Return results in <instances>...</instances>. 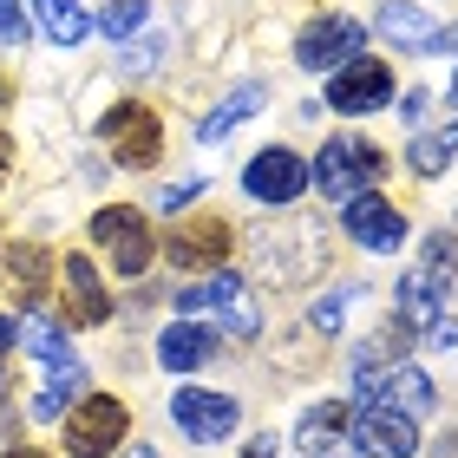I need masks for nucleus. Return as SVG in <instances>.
I'll return each instance as SVG.
<instances>
[{
  "label": "nucleus",
  "instance_id": "18",
  "mask_svg": "<svg viewBox=\"0 0 458 458\" xmlns=\"http://www.w3.org/2000/svg\"><path fill=\"white\" fill-rule=\"evenodd\" d=\"M236 295H242V282L229 276V268H210L203 282H183V288H177V315L191 321V315H203V308H229Z\"/></svg>",
  "mask_w": 458,
  "mask_h": 458
},
{
  "label": "nucleus",
  "instance_id": "11",
  "mask_svg": "<svg viewBox=\"0 0 458 458\" xmlns=\"http://www.w3.org/2000/svg\"><path fill=\"white\" fill-rule=\"evenodd\" d=\"M229 242H236V229H229L223 216H191V223H177L171 236H164V256H171L177 268H223Z\"/></svg>",
  "mask_w": 458,
  "mask_h": 458
},
{
  "label": "nucleus",
  "instance_id": "6",
  "mask_svg": "<svg viewBox=\"0 0 458 458\" xmlns=\"http://www.w3.org/2000/svg\"><path fill=\"white\" fill-rule=\"evenodd\" d=\"M347 439L360 458H420V420H406L393 406H353Z\"/></svg>",
  "mask_w": 458,
  "mask_h": 458
},
{
  "label": "nucleus",
  "instance_id": "3",
  "mask_svg": "<svg viewBox=\"0 0 458 458\" xmlns=\"http://www.w3.org/2000/svg\"><path fill=\"white\" fill-rule=\"evenodd\" d=\"M301 191H308V157H295L288 144H262V151L242 164V197L268 203V210L295 203Z\"/></svg>",
  "mask_w": 458,
  "mask_h": 458
},
{
  "label": "nucleus",
  "instance_id": "2",
  "mask_svg": "<svg viewBox=\"0 0 458 458\" xmlns=\"http://www.w3.org/2000/svg\"><path fill=\"white\" fill-rule=\"evenodd\" d=\"M360 47H367V27H360V20L321 13V20H308V27L295 33V66H301V72H341L347 59H360Z\"/></svg>",
  "mask_w": 458,
  "mask_h": 458
},
{
  "label": "nucleus",
  "instance_id": "24",
  "mask_svg": "<svg viewBox=\"0 0 458 458\" xmlns=\"http://www.w3.org/2000/svg\"><path fill=\"white\" fill-rule=\"evenodd\" d=\"M458 157V124H452V131H432V138H412V171H420V177H439L445 171V164Z\"/></svg>",
  "mask_w": 458,
  "mask_h": 458
},
{
  "label": "nucleus",
  "instance_id": "17",
  "mask_svg": "<svg viewBox=\"0 0 458 458\" xmlns=\"http://www.w3.org/2000/svg\"><path fill=\"white\" fill-rule=\"evenodd\" d=\"M79 393H86V367H79V360H59V367H47V393L33 400V420H66Z\"/></svg>",
  "mask_w": 458,
  "mask_h": 458
},
{
  "label": "nucleus",
  "instance_id": "9",
  "mask_svg": "<svg viewBox=\"0 0 458 458\" xmlns=\"http://www.w3.org/2000/svg\"><path fill=\"white\" fill-rule=\"evenodd\" d=\"M171 420L191 432L197 445H216L229 439V432L242 426V406L229 400V393H203V386H177V400H171Z\"/></svg>",
  "mask_w": 458,
  "mask_h": 458
},
{
  "label": "nucleus",
  "instance_id": "35",
  "mask_svg": "<svg viewBox=\"0 0 458 458\" xmlns=\"http://www.w3.org/2000/svg\"><path fill=\"white\" fill-rule=\"evenodd\" d=\"M7 164H13V144H7V138H0V177H7Z\"/></svg>",
  "mask_w": 458,
  "mask_h": 458
},
{
  "label": "nucleus",
  "instance_id": "20",
  "mask_svg": "<svg viewBox=\"0 0 458 458\" xmlns=\"http://www.w3.org/2000/svg\"><path fill=\"white\" fill-rule=\"evenodd\" d=\"M7 282L20 288V295H47V288H53V256H47V249H33V242H13L7 249Z\"/></svg>",
  "mask_w": 458,
  "mask_h": 458
},
{
  "label": "nucleus",
  "instance_id": "1",
  "mask_svg": "<svg viewBox=\"0 0 458 458\" xmlns=\"http://www.w3.org/2000/svg\"><path fill=\"white\" fill-rule=\"evenodd\" d=\"M380 177H386V157L373 151L367 138H327V144H321V157H315V171H308V183H315L327 203L360 197L367 183H380Z\"/></svg>",
  "mask_w": 458,
  "mask_h": 458
},
{
  "label": "nucleus",
  "instance_id": "12",
  "mask_svg": "<svg viewBox=\"0 0 458 458\" xmlns=\"http://www.w3.org/2000/svg\"><path fill=\"white\" fill-rule=\"evenodd\" d=\"M432 400H439V393H432V380L412 360H393L380 373V393H373V406H393V412H406V420H426Z\"/></svg>",
  "mask_w": 458,
  "mask_h": 458
},
{
  "label": "nucleus",
  "instance_id": "25",
  "mask_svg": "<svg viewBox=\"0 0 458 458\" xmlns=\"http://www.w3.org/2000/svg\"><path fill=\"white\" fill-rule=\"evenodd\" d=\"M144 20H151V0H118V7H112L106 20H98V27H106L112 39H131V33L144 27Z\"/></svg>",
  "mask_w": 458,
  "mask_h": 458
},
{
  "label": "nucleus",
  "instance_id": "34",
  "mask_svg": "<svg viewBox=\"0 0 458 458\" xmlns=\"http://www.w3.org/2000/svg\"><path fill=\"white\" fill-rule=\"evenodd\" d=\"M242 458H276V439H249V445H242Z\"/></svg>",
  "mask_w": 458,
  "mask_h": 458
},
{
  "label": "nucleus",
  "instance_id": "23",
  "mask_svg": "<svg viewBox=\"0 0 458 458\" xmlns=\"http://www.w3.org/2000/svg\"><path fill=\"white\" fill-rule=\"evenodd\" d=\"M20 341H27V353H39L47 367H59V360H79L59 321H27V327H20Z\"/></svg>",
  "mask_w": 458,
  "mask_h": 458
},
{
  "label": "nucleus",
  "instance_id": "36",
  "mask_svg": "<svg viewBox=\"0 0 458 458\" xmlns=\"http://www.w3.org/2000/svg\"><path fill=\"white\" fill-rule=\"evenodd\" d=\"M7 458H47V452H33V445H20V452H7Z\"/></svg>",
  "mask_w": 458,
  "mask_h": 458
},
{
  "label": "nucleus",
  "instance_id": "5",
  "mask_svg": "<svg viewBox=\"0 0 458 458\" xmlns=\"http://www.w3.org/2000/svg\"><path fill=\"white\" fill-rule=\"evenodd\" d=\"M92 242L112 256V268H124V276H144L151 268V223H144L131 203H106V210L92 216Z\"/></svg>",
  "mask_w": 458,
  "mask_h": 458
},
{
  "label": "nucleus",
  "instance_id": "27",
  "mask_svg": "<svg viewBox=\"0 0 458 458\" xmlns=\"http://www.w3.org/2000/svg\"><path fill=\"white\" fill-rule=\"evenodd\" d=\"M0 39H7V47L27 39V13H20V0H0Z\"/></svg>",
  "mask_w": 458,
  "mask_h": 458
},
{
  "label": "nucleus",
  "instance_id": "22",
  "mask_svg": "<svg viewBox=\"0 0 458 458\" xmlns=\"http://www.w3.org/2000/svg\"><path fill=\"white\" fill-rule=\"evenodd\" d=\"M262 106H268V92H262V86H242V92H229L223 106H216L210 118L197 124V138H203V144H216L223 131H236V124H242V118H256Z\"/></svg>",
  "mask_w": 458,
  "mask_h": 458
},
{
  "label": "nucleus",
  "instance_id": "10",
  "mask_svg": "<svg viewBox=\"0 0 458 458\" xmlns=\"http://www.w3.org/2000/svg\"><path fill=\"white\" fill-rule=\"evenodd\" d=\"M341 229H347L360 249H373V256H393V249L406 242V216L393 210L386 197H373V191H360V197L341 203Z\"/></svg>",
  "mask_w": 458,
  "mask_h": 458
},
{
  "label": "nucleus",
  "instance_id": "26",
  "mask_svg": "<svg viewBox=\"0 0 458 458\" xmlns=\"http://www.w3.org/2000/svg\"><path fill=\"white\" fill-rule=\"evenodd\" d=\"M347 301H353V288H327V295L315 301V315H308V321H315L321 335H341V315H347Z\"/></svg>",
  "mask_w": 458,
  "mask_h": 458
},
{
  "label": "nucleus",
  "instance_id": "29",
  "mask_svg": "<svg viewBox=\"0 0 458 458\" xmlns=\"http://www.w3.org/2000/svg\"><path fill=\"white\" fill-rule=\"evenodd\" d=\"M203 197V177H191V183H171V191H164L157 203H164V210H183V203H197Z\"/></svg>",
  "mask_w": 458,
  "mask_h": 458
},
{
  "label": "nucleus",
  "instance_id": "32",
  "mask_svg": "<svg viewBox=\"0 0 458 458\" xmlns=\"http://www.w3.org/2000/svg\"><path fill=\"white\" fill-rule=\"evenodd\" d=\"M426 53H458V27H439V33H432V47Z\"/></svg>",
  "mask_w": 458,
  "mask_h": 458
},
{
  "label": "nucleus",
  "instance_id": "14",
  "mask_svg": "<svg viewBox=\"0 0 458 458\" xmlns=\"http://www.w3.org/2000/svg\"><path fill=\"white\" fill-rule=\"evenodd\" d=\"M393 308H400V327H406V335H426V327L445 315L439 282H432L426 268H406V276H400V288H393Z\"/></svg>",
  "mask_w": 458,
  "mask_h": 458
},
{
  "label": "nucleus",
  "instance_id": "31",
  "mask_svg": "<svg viewBox=\"0 0 458 458\" xmlns=\"http://www.w3.org/2000/svg\"><path fill=\"white\" fill-rule=\"evenodd\" d=\"M426 106H432L426 92H406V98H400V118H406V124H426Z\"/></svg>",
  "mask_w": 458,
  "mask_h": 458
},
{
  "label": "nucleus",
  "instance_id": "4",
  "mask_svg": "<svg viewBox=\"0 0 458 458\" xmlns=\"http://www.w3.org/2000/svg\"><path fill=\"white\" fill-rule=\"evenodd\" d=\"M98 138L112 144L118 164H131V171H151V164L164 157V124L151 106H112L106 118H98Z\"/></svg>",
  "mask_w": 458,
  "mask_h": 458
},
{
  "label": "nucleus",
  "instance_id": "30",
  "mask_svg": "<svg viewBox=\"0 0 458 458\" xmlns=\"http://www.w3.org/2000/svg\"><path fill=\"white\" fill-rule=\"evenodd\" d=\"M426 347H458V321H452V315H439V321L426 327Z\"/></svg>",
  "mask_w": 458,
  "mask_h": 458
},
{
  "label": "nucleus",
  "instance_id": "19",
  "mask_svg": "<svg viewBox=\"0 0 458 458\" xmlns=\"http://www.w3.org/2000/svg\"><path fill=\"white\" fill-rule=\"evenodd\" d=\"M380 33H386V39H400V47H412V53H426L439 27H432L426 7H412V0H386V7H380Z\"/></svg>",
  "mask_w": 458,
  "mask_h": 458
},
{
  "label": "nucleus",
  "instance_id": "38",
  "mask_svg": "<svg viewBox=\"0 0 458 458\" xmlns=\"http://www.w3.org/2000/svg\"><path fill=\"white\" fill-rule=\"evenodd\" d=\"M452 112H458V72H452Z\"/></svg>",
  "mask_w": 458,
  "mask_h": 458
},
{
  "label": "nucleus",
  "instance_id": "21",
  "mask_svg": "<svg viewBox=\"0 0 458 458\" xmlns=\"http://www.w3.org/2000/svg\"><path fill=\"white\" fill-rule=\"evenodd\" d=\"M33 13H39V27H47L53 47H79V39L92 33V20L79 0H33Z\"/></svg>",
  "mask_w": 458,
  "mask_h": 458
},
{
  "label": "nucleus",
  "instance_id": "16",
  "mask_svg": "<svg viewBox=\"0 0 458 458\" xmlns=\"http://www.w3.org/2000/svg\"><path fill=\"white\" fill-rule=\"evenodd\" d=\"M210 327H197V321H171L157 335V360H164V373H197L203 360H210Z\"/></svg>",
  "mask_w": 458,
  "mask_h": 458
},
{
  "label": "nucleus",
  "instance_id": "37",
  "mask_svg": "<svg viewBox=\"0 0 458 458\" xmlns=\"http://www.w3.org/2000/svg\"><path fill=\"white\" fill-rule=\"evenodd\" d=\"M124 458H157V452H151V445H138V452H124Z\"/></svg>",
  "mask_w": 458,
  "mask_h": 458
},
{
  "label": "nucleus",
  "instance_id": "28",
  "mask_svg": "<svg viewBox=\"0 0 458 458\" xmlns=\"http://www.w3.org/2000/svg\"><path fill=\"white\" fill-rule=\"evenodd\" d=\"M118 66H124V72H151V66H157V39H144V47H124Z\"/></svg>",
  "mask_w": 458,
  "mask_h": 458
},
{
  "label": "nucleus",
  "instance_id": "15",
  "mask_svg": "<svg viewBox=\"0 0 458 458\" xmlns=\"http://www.w3.org/2000/svg\"><path fill=\"white\" fill-rule=\"evenodd\" d=\"M347 400H321V406H308L301 412V426H295V445H301V458H327L341 439H347Z\"/></svg>",
  "mask_w": 458,
  "mask_h": 458
},
{
  "label": "nucleus",
  "instance_id": "8",
  "mask_svg": "<svg viewBox=\"0 0 458 458\" xmlns=\"http://www.w3.org/2000/svg\"><path fill=\"white\" fill-rule=\"evenodd\" d=\"M393 98V66L386 59H347V66L327 79V112H380Z\"/></svg>",
  "mask_w": 458,
  "mask_h": 458
},
{
  "label": "nucleus",
  "instance_id": "13",
  "mask_svg": "<svg viewBox=\"0 0 458 458\" xmlns=\"http://www.w3.org/2000/svg\"><path fill=\"white\" fill-rule=\"evenodd\" d=\"M66 321H79V327L112 321V295H106V282H98V268L86 256L66 262Z\"/></svg>",
  "mask_w": 458,
  "mask_h": 458
},
{
  "label": "nucleus",
  "instance_id": "7",
  "mask_svg": "<svg viewBox=\"0 0 458 458\" xmlns=\"http://www.w3.org/2000/svg\"><path fill=\"white\" fill-rule=\"evenodd\" d=\"M124 406L112 400V393H86L72 412H66V452L72 458H98V452H112L124 439Z\"/></svg>",
  "mask_w": 458,
  "mask_h": 458
},
{
  "label": "nucleus",
  "instance_id": "33",
  "mask_svg": "<svg viewBox=\"0 0 458 458\" xmlns=\"http://www.w3.org/2000/svg\"><path fill=\"white\" fill-rule=\"evenodd\" d=\"M13 341H20V321H13V315H0V353H7Z\"/></svg>",
  "mask_w": 458,
  "mask_h": 458
}]
</instances>
